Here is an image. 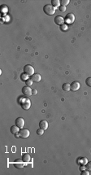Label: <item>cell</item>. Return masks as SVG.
<instances>
[{
  "instance_id": "1",
  "label": "cell",
  "mask_w": 91,
  "mask_h": 175,
  "mask_svg": "<svg viewBox=\"0 0 91 175\" xmlns=\"http://www.w3.org/2000/svg\"><path fill=\"white\" fill-rule=\"evenodd\" d=\"M22 101H20V104L24 110H29L31 107V101L29 98H20Z\"/></svg>"
},
{
  "instance_id": "2",
  "label": "cell",
  "mask_w": 91,
  "mask_h": 175,
  "mask_svg": "<svg viewBox=\"0 0 91 175\" xmlns=\"http://www.w3.org/2000/svg\"><path fill=\"white\" fill-rule=\"evenodd\" d=\"M55 10L56 8H55L51 4H46L43 7V12L47 16H53L55 13Z\"/></svg>"
},
{
  "instance_id": "3",
  "label": "cell",
  "mask_w": 91,
  "mask_h": 175,
  "mask_svg": "<svg viewBox=\"0 0 91 175\" xmlns=\"http://www.w3.org/2000/svg\"><path fill=\"white\" fill-rule=\"evenodd\" d=\"M64 20L67 25H71V24L74 23V21H75V16L72 13H68L66 15V16H65Z\"/></svg>"
},
{
  "instance_id": "4",
  "label": "cell",
  "mask_w": 91,
  "mask_h": 175,
  "mask_svg": "<svg viewBox=\"0 0 91 175\" xmlns=\"http://www.w3.org/2000/svg\"><path fill=\"white\" fill-rule=\"evenodd\" d=\"M24 72L29 76H32L34 74V68H33V67L32 65L27 64L24 67Z\"/></svg>"
},
{
  "instance_id": "5",
  "label": "cell",
  "mask_w": 91,
  "mask_h": 175,
  "mask_svg": "<svg viewBox=\"0 0 91 175\" xmlns=\"http://www.w3.org/2000/svg\"><path fill=\"white\" fill-rule=\"evenodd\" d=\"M30 135V132L28 129H25V128H23V129H20V132H19V136L20 138H22V139H27V138L29 137Z\"/></svg>"
},
{
  "instance_id": "6",
  "label": "cell",
  "mask_w": 91,
  "mask_h": 175,
  "mask_svg": "<svg viewBox=\"0 0 91 175\" xmlns=\"http://www.w3.org/2000/svg\"><path fill=\"white\" fill-rule=\"evenodd\" d=\"M22 94L25 96H27V97H29L33 94V90L30 88V86H28V85H25L22 88Z\"/></svg>"
},
{
  "instance_id": "7",
  "label": "cell",
  "mask_w": 91,
  "mask_h": 175,
  "mask_svg": "<svg viewBox=\"0 0 91 175\" xmlns=\"http://www.w3.org/2000/svg\"><path fill=\"white\" fill-rule=\"evenodd\" d=\"M15 123H16V126H18L20 129H23L24 126H25V122L24 118H22V117H18V118H16V121H15Z\"/></svg>"
},
{
  "instance_id": "8",
  "label": "cell",
  "mask_w": 91,
  "mask_h": 175,
  "mask_svg": "<svg viewBox=\"0 0 91 175\" xmlns=\"http://www.w3.org/2000/svg\"><path fill=\"white\" fill-rule=\"evenodd\" d=\"M54 21H55V23L57 25H62L64 24L65 20H64V18L63 17V16H56L55 17V20H54Z\"/></svg>"
},
{
  "instance_id": "9",
  "label": "cell",
  "mask_w": 91,
  "mask_h": 175,
  "mask_svg": "<svg viewBox=\"0 0 91 175\" xmlns=\"http://www.w3.org/2000/svg\"><path fill=\"white\" fill-rule=\"evenodd\" d=\"M24 163H25V162L22 161V159L21 160L17 159L14 162V166L16 167V168H17V169H23L24 166H25V164H24Z\"/></svg>"
},
{
  "instance_id": "10",
  "label": "cell",
  "mask_w": 91,
  "mask_h": 175,
  "mask_svg": "<svg viewBox=\"0 0 91 175\" xmlns=\"http://www.w3.org/2000/svg\"><path fill=\"white\" fill-rule=\"evenodd\" d=\"M80 86H81V85H80L79 81H72V83L71 84V90L77 91L80 89Z\"/></svg>"
},
{
  "instance_id": "11",
  "label": "cell",
  "mask_w": 91,
  "mask_h": 175,
  "mask_svg": "<svg viewBox=\"0 0 91 175\" xmlns=\"http://www.w3.org/2000/svg\"><path fill=\"white\" fill-rule=\"evenodd\" d=\"M30 79L32 80L33 81H34V82H39V81H41V80H42V76L39 73H34L33 75L31 76Z\"/></svg>"
},
{
  "instance_id": "12",
  "label": "cell",
  "mask_w": 91,
  "mask_h": 175,
  "mask_svg": "<svg viewBox=\"0 0 91 175\" xmlns=\"http://www.w3.org/2000/svg\"><path fill=\"white\" fill-rule=\"evenodd\" d=\"M39 128H41V129H42L44 130H46L48 129V122L45 120L41 121L39 122Z\"/></svg>"
},
{
  "instance_id": "13",
  "label": "cell",
  "mask_w": 91,
  "mask_h": 175,
  "mask_svg": "<svg viewBox=\"0 0 91 175\" xmlns=\"http://www.w3.org/2000/svg\"><path fill=\"white\" fill-rule=\"evenodd\" d=\"M22 161L25 163H29L31 161V156L28 153H25L23 156H22Z\"/></svg>"
},
{
  "instance_id": "14",
  "label": "cell",
  "mask_w": 91,
  "mask_h": 175,
  "mask_svg": "<svg viewBox=\"0 0 91 175\" xmlns=\"http://www.w3.org/2000/svg\"><path fill=\"white\" fill-rule=\"evenodd\" d=\"M20 129L16 126H12V127H11V129H10V131H11V133H12V135H18V134H19V132H20Z\"/></svg>"
},
{
  "instance_id": "15",
  "label": "cell",
  "mask_w": 91,
  "mask_h": 175,
  "mask_svg": "<svg viewBox=\"0 0 91 175\" xmlns=\"http://www.w3.org/2000/svg\"><path fill=\"white\" fill-rule=\"evenodd\" d=\"M51 5L55 8H58L60 7V1L59 0H51Z\"/></svg>"
},
{
  "instance_id": "16",
  "label": "cell",
  "mask_w": 91,
  "mask_h": 175,
  "mask_svg": "<svg viewBox=\"0 0 91 175\" xmlns=\"http://www.w3.org/2000/svg\"><path fill=\"white\" fill-rule=\"evenodd\" d=\"M78 163L81 165H85L88 163V160H87V158L81 157V158H80V159H78Z\"/></svg>"
},
{
  "instance_id": "17",
  "label": "cell",
  "mask_w": 91,
  "mask_h": 175,
  "mask_svg": "<svg viewBox=\"0 0 91 175\" xmlns=\"http://www.w3.org/2000/svg\"><path fill=\"white\" fill-rule=\"evenodd\" d=\"M62 88L64 91L71 90V84H69V83H64L62 85Z\"/></svg>"
},
{
  "instance_id": "18",
  "label": "cell",
  "mask_w": 91,
  "mask_h": 175,
  "mask_svg": "<svg viewBox=\"0 0 91 175\" xmlns=\"http://www.w3.org/2000/svg\"><path fill=\"white\" fill-rule=\"evenodd\" d=\"M20 79H21L22 81H26L27 80L29 79V75H27V74L25 73V72H24V73H21V74H20Z\"/></svg>"
},
{
  "instance_id": "19",
  "label": "cell",
  "mask_w": 91,
  "mask_h": 175,
  "mask_svg": "<svg viewBox=\"0 0 91 175\" xmlns=\"http://www.w3.org/2000/svg\"><path fill=\"white\" fill-rule=\"evenodd\" d=\"M70 3L69 0H61L60 1V4L62 5V6H65L66 7L67 5H68Z\"/></svg>"
},
{
  "instance_id": "20",
  "label": "cell",
  "mask_w": 91,
  "mask_h": 175,
  "mask_svg": "<svg viewBox=\"0 0 91 175\" xmlns=\"http://www.w3.org/2000/svg\"><path fill=\"white\" fill-rule=\"evenodd\" d=\"M60 29L62 31H64V32H65V31H67L68 29V25H67V24H64V25H62L60 26Z\"/></svg>"
},
{
  "instance_id": "21",
  "label": "cell",
  "mask_w": 91,
  "mask_h": 175,
  "mask_svg": "<svg viewBox=\"0 0 91 175\" xmlns=\"http://www.w3.org/2000/svg\"><path fill=\"white\" fill-rule=\"evenodd\" d=\"M85 83H86V85H88V86L91 87V77L86 78V80H85Z\"/></svg>"
},
{
  "instance_id": "22",
  "label": "cell",
  "mask_w": 91,
  "mask_h": 175,
  "mask_svg": "<svg viewBox=\"0 0 91 175\" xmlns=\"http://www.w3.org/2000/svg\"><path fill=\"white\" fill-rule=\"evenodd\" d=\"M25 83H26V85H28V86H31V85H33V81L31 79H29V80H27V81H25Z\"/></svg>"
},
{
  "instance_id": "23",
  "label": "cell",
  "mask_w": 91,
  "mask_h": 175,
  "mask_svg": "<svg viewBox=\"0 0 91 175\" xmlns=\"http://www.w3.org/2000/svg\"><path fill=\"white\" fill-rule=\"evenodd\" d=\"M37 134H38V135H42L44 134V130L39 128V129L37 130Z\"/></svg>"
},
{
  "instance_id": "24",
  "label": "cell",
  "mask_w": 91,
  "mask_h": 175,
  "mask_svg": "<svg viewBox=\"0 0 91 175\" xmlns=\"http://www.w3.org/2000/svg\"><path fill=\"white\" fill-rule=\"evenodd\" d=\"M81 175H90V171L88 169H85V170H82L81 173Z\"/></svg>"
},
{
  "instance_id": "25",
  "label": "cell",
  "mask_w": 91,
  "mask_h": 175,
  "mask_svg": "<svg viewBox=\"0 0 91 175\" xmlns=\"http://www.w3.org/2000/svg\"><path fill=\"white\" fill-rule=\"evenodd\" d=\"M85 168H86V169H88L89 171H91V161L88 162L85 165Z\"/></svg>"
},
{
  "instance_id": "26",
  "label": "cell",
  "mask_w": 91,
  "mask_h": 175,
  "mask_svg": "<svg viewBox=\"0 0 91 175\" xmlns=\"http://www.w3.org/2000/svg\"><path fill=\"white\" fill-rule=\"evenodd\" d=\"M59 11H60V12H64L66 11V7H65V6H62V5H60V7H59Z\"/></svg>"
},
{
  "instance_id": "27",
  "label": "cell",
  "mask_w": 91,
  "mask_h": 175,
  "mask_svg": "<svg viewBox=\"0 0 91 175\" xmlns=\"http://www.w3.org/2000/svg\"><path fill=\"white\" fill-rule=\"evenodd\" d=\"M80 169H81V171H82V170H85V169H86V168H85V165H81V166L80 167Z\"/></svg>"
},
{
  "instance_id": "28",
  "label": "cell",
  "mask_w": 91,
  "mask_h": 175,
  "mask_svg": "<svg viewBox=\"0 0 91 175\" xmlns=\"http://www.w3.org/2000/svg\"><path fill=\"white\" fill-rule=\"evenodd\" d=\"M38 94V91H37V90H35V89H34V90H33V94H34V95H35V94Z\"/></svg>"
}]
</instances>
